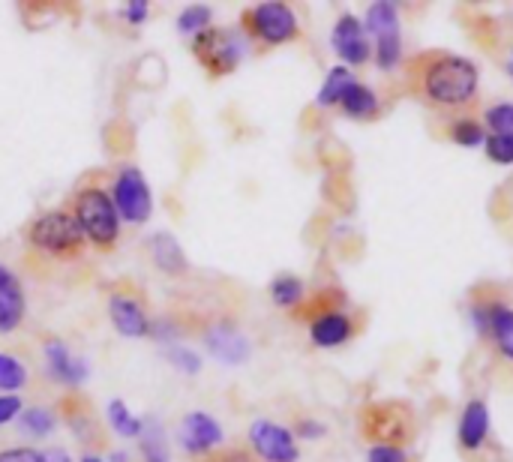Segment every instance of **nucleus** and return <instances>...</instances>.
<instances>
[{"label":"nucleus","instance_id":"f257e3e1","mask_svg":"<svg viewBox=\"0 0 513 462\" xmlns=\"http://www.w3.org/2000/svg\"><path fill=\"white\" fill-rule=\"evenodd\" d=\"M477 66L468 57H435L423 72V90L435 105H465L477 93Z\"/></svg>","mask_w":513,"mask_h":462},{"label":"nucleus","instance_id":"f03ea898","mask_svg":"<svg viewBox=\"0 0 513 462\" xmlns=\"http://www.w3.org/2000/svg\"><path fill=\"white\" fill-rule=\"evenodd\" d=\"M75 219L96 246H111L120 234V216L108 192L102 189H84L75 201Z\"/></svg>","mask_w":513,"mask_h":462},{"label":"nucleus","instance_id":"7ed1b4c3","mask_svg":"<svg viewBox=\"0 0 513 462\" xmlns=\"http://www.w3.org/2000/svg\"><path fill=\"white\" fill-rule=\"evenodd\" d=\"M114 207H117V216L132 222V225H141L150 219L153 213V192L144 180V174L138 168H123L114 180V195H111Z\"/></svg>","mask_w":513,"mask_h":462},{"label":"nucleus","instance_id":"20e7f679","mask_svg":"<svg viewBox=\"0 0 513 462\" xmlns=\"http://www.w3.org/2000/svg\"><path fill=\"white\" fill-rule=\"evenodd\" d=\"M81 237H84V231H81L78 219L63 210L42 213L30 225V243L45 252H72V249H78Z\"/></svg>","mask_w":513,"mask_h":462},{"label":"nucleus","instance_id":"39448f33","mask_svg":"<svg viewBox=\"0 0 513 462\" xmlns=\"http://www.w3.org/2000/svg\"><path fill=\"white\" fill-rule=\"evenodd\" d=\"M246 21H249L252 33L267 45H282V42H291L297 36L294 9L288 3H279V0H267V3L252 6Z\"/></svg>","mask_w":513,"mask_h":462},{"label":"nucleus","instance_id":"423d86ee","mask_svg":"<svg viewBox=\"0 0 513 462\" xmlns=\"http://www.w3.org/2000/svg\"><path fill=\"white\" fill-rule=\"evenodd\" d=\"M249 444L264 462H297V438L288 426L273 420H252L249 426Z\"/></svg>","mask_w":513,"mask_h":462},{"label":"nucleus","instance_id":"0eeeda50","mask_svg":"<svg viewBox=\"0 0 513 462\" xmlns=\"http://www.w3.org/2000/svg\"><path fill=\"white\" fill-rule=\"evenodd\" d=\"M195 51L219 75V72H231L243 60L246 39L234 30H204L195 36Z\"/></svg>","mask_w":513,"mask_h":462},{"label":"nucleus","instance_id":"6e6552de","mask_svg":"<svg viewBox=\"0 0 513 462\" xmlns=\"http://www.w3.org/2000/svg\"><path fill=\"white\" fill-rule=\"evenodd\" d=\"M330 45L333 51L348 63V66H360L369 60L372 54V42L363 30V21L351 12L339 15V21L333 24V33H330Z\"/></svg>","mask_w":513,"mask_h":462},{"label":"nucleus","instance_id":"1a4fd4ad","mask_svg":"<svg viewBox=\"0 0 513 462\" xmlns=\"http://www.w3.org/2000/svg\"><path fill=\"white\" fill-rule=\"evenodd\" d=\"M204 342H207V351H210L219 363H225V366H240V363H246L249 354H252V345H249L246 333H240V330H237L234 324H228V321L213 324V327L207 330Z\"/></svg>","mask_w":513,"mask_h":462},{"label":"nucleus","instance_id":"9d476101","mask_svg":"<svg viewBox=\"0 0 513 462\" xmlns=\"http://www.w3.org/2000/svg\"><path fill=\"white\" fill-rule=\"evenodd\" d=\"M42 351H45V369L51 372L54 381L69 384V387L84 384V378H87V372H90V369H87V360H84V357H75V354L66 348V342L48 339Z\"/></svg>","mask_w":513,"mask_h":462},{"label":"nucleus","instance_id":"9b49d317","mask_svg":"<svg viewBox=\"0 0 513 462\" xmlns=\"http://www.w3.org/2000/svg\"><path fill=\"white\" fill-rule=\"evenodd\" d=\"M177 438H180L183 450H189V453H204V450H210V447H216V444L222 441V426H219L207 411H189V414L180 420Z\"/></svg>","mask_w":513,"mask_h":462},{"label":"nucleus","instance_id":"f8f14e48","mask_svg":"<svg viewBox=\"0 0 513 462\" xmlns=\"http://www.w3.org/2000/svg\"><path fill=\"white\" fill-rule=\"evenodd\" d=\"M456 438L462 450H480L489 438V405L483 399H468L459 423H456Z\"/></svg>","mask_w":513,"mask_h":462},{"label":"nucleus","instance_id":"ddd939ff","mask_svg":"<svg viewBox=\"0 0 513 462\" xmlns=\"http://www.w3.org/2000/svg\"><path fill=\"white\" fill-rule=\"evenodd\" d=\"M108 315H111V324L117 333L129 336V339H138V336H147L150 333V318L147 312L141 309L138 300L126 297V294H114L108 300Z\"/></svg>","mask_w":513,"mask_h":462},{"label":"nucleus","instance_id":"4468645a","mask_svg":"<svg viewBox=\"0 0 513 462\" xmlns=\"http://www.w3.org/2000/svg\"><path fill=\"white\" fill-rule=\"evenodd\" d=\"M351 333H354V324L339 309H327V312L315 315L312 324H309V339L318 348H339L342 342L351 339Z\"/></svg>","mask_w":513,"mask_h":462},{"label":"nucleus","instance_id":"2eb2a0df","mask_svg":"<svg viewBox=\"0 0 513 462\" xmlns=\"http://www.w3.org/2000/svg\"><path fill=\"white\" fill-rule=\"evenodd\" d=\"M150 258H153V264H156L162 273H174V276H177V273L186 270V255H183L177 237L168 234V231H156V234L150 237Z\"/></svg>","mask_w":513,"mask_h":462},{"label":"nucleus","instance_id":"dca6fc26","mask_svg":"<svg viewBox=\"0 0 513 462\" xmlns=\"http://www.w3.org/2000/svg\"><path fill=\"white\" fill-rule=\"evenodd\" d=\"M486 333L495 339L498 354L513 363V306L489 303V330Z\"/></svg>","mask_w":513,"mask_h":462},{"label":"nucleus","instance_id":"f3484780","mask_svg":"<svg viewBox=\"0 0 513 462\" xmlns=\"http://www.w3.org/2000/svg\"><path fill=\"white\" fill-rule=\"evenodd\" d=\"M363 30L366 36L378 39V36H390L399 33V9L390 0H375L369 3L366 15H363Z\"/></svg>","mask_w":513,"mask_h":462},{"label":"nucleus","instance_id":"a211bd4d","mask_svg":"<svg viewBox=\"0 0 513 462\" xmlns=\"http://www.w3.org/2000/svg\"><path fill=\"white\" fill-rule=\"evenodd\" d=\"M339 108H342L348 117H354V120L372 117V114L378 111V93H375L372 87H366V84L354 81V84L342 93Z\"/></svg>","mask_w":513,"mask_h":462},{"label":"nucleus","instance_id":"6ab92c4d","mask_svg":"<svg viewBox=\"0 0 513 462\" xmlns=\"http://www.w3.org/2000/svg\"><path fill=\"white\" fill-rule=\"evenodd\" d=\"M354 81H357V78H354V72H351L348 66H333V69H327V75H324V84H321V90H318L315 102H318L321 108L339 105L342 93H345V90H348Z\"/></svg>","mask_w":513,"mask_h":462},{"label":"nucleus","instance_id":"aec40b11","mask_svg":"<svg viewBox=\"0 0 513 462\" xmlns=\"http://www.w3.org/2000/svg\"><path fill=\"white\" fill-rule=\"evenodd\" d=\"M141 450H144V462H168L165 432L156 417L141 420Z\"/></svg>","mask_w":513,"mask_h":462},{"label":"nucleus","instance_id":"412c9836","mask_svg":"<svg viewBox=\"0 0 513 462\" xmlns=\"http://www.w3.org/2000/svg\"><path fill=\"white\" fill-rule=\"evenodd\" d=\"M105 417H108V426H111L120 438H138V435H141V417H135V414L126 408L123 399H111Z\"/></svg>","mask_w":513,"mask_h":462},{"label":"nucleus","instance_id":"4be33fe9","mask_svg":"<svg viewBox=\"0 0 513 462\" xmlns=\"http://www.w3.org/2000/svg\"><path fill=\"white\" fill-rule=\"evenodd\" d=\"M24 318V294L21 285L3 288L0 291V333H9L21 324Z\"/></svg>","mask_w":513,"mask_h":462},{"label":"nucleus","instance_id":"5701e85b","mask_svg":"<svg viewBox=\"0 0 513 462\" xmlns=\"http://www.w3.org/2000/svg\"><path fill=\"white\" fill-rule=\"evenodd\" d=\"M303 282L294 276V273H279L273 282H270V300L282 309H291L303 300Z\"/></svg>","mask_w":513,"mask_h":462},{"label":"nucleus","instance_id":"b1692460","mask_svg":"<svg viewBox=\"0 0 513 462\" xmlns=\"http://www.w3.org/2000/svg\"><path fill=\"white\" fill-rule=\"evenodd\" d=\"M213 21V9L207 3H195V6H186L180 15H177V30L183 36H198L210 27Z\"/></svg>","mask_w":513,"mask_h":462},{"label":"nucleus","instance_id":"393cba45","mask_svg":"<svg viewBox=\"0 0 513 462\" xmlns=\"http://www.w3.org/2000/svg\"><path fill=\"white\" fill-rule=\"evenodd\" d=\"M162 354H165V360H168L177 372H183V375H198V372H201V354L192 351V348H186V345H180V342L162 345Z\"/></svg>","mask_w":513,"mask_h":462},{"label":"nucleus","instance_id":"a878e982","mask_svg":"<svg viewBox=\"0 0 513 462\" xmlns=\"http://www.w3.org/2000/svg\"><path fill=\"white\" fill-rule=\"evenodd\" d=\"M372 57L378 63V69H396V63L402 60V36L399 33H390V36H378L375 39V48H372Z\"/></svg>","mask_w":513,"mask_h":462},{"label":"nucleus","instance_id":"bb28decb","mask_svg":"<svg viewBox=\"0 0 513 462\" xmlns=\"http://www.w3.org/2000/svg\"><path fill=\"white\" fill-rule=\"evenodd\" d=\"M27 384V369L15 354L0 351V390H21Z\"/></svg>","mask_w":513,"mask_h":462},{"label":"nucleus","instance_id":"cd10ccee","mask_svg":"<svg viewBox=\"0 0 513 462\" xmlns=\"http://www.w3.org/2000/svg\"><path fill=\"white\" fill-rule=\"evenodd\" d=\"M57 426V420H54V414L48 411V408H24L21 411V429L27 432V435H33V438H42V435H48L51 429Z\"/></svg>","mask_w":513,"mask_h":462},{"label":"nucleus","instance_id":"c85d7f7f","mask_svg":"<svg viewBox=\"0 0 513 462\" xmlns=\"http://www.w3.org/2000/svg\"><path fill=\"white\" fill-rule=\"evenodd\" d=\"M450 138L459 144V147H480L486 144V126H480L477 120H456L450 126Z\"/></svg>","mask_w":513,"mask_h":462},{"label":"nucleus","instance_id":"c756f323","mask_svg":"<svg viewBox=\"0 0 513 462\" xmlns=\"http://www.w3.org/2000/svg\"><path fill=\"white\" fill-rule=\"evenodd\" d=\"M486 126L492 135H510L513 138V102H498L486 111Z\"/></svg>","mask_w":513,"mask_h":462},{"label":"nucleus","instance_id":"7c9ffc66","mask_svg":"<svg viewBox=\"0 0 513 462\" xmlns=\"http://www.w3.org/2000/svg\"><path fill=\"white\" fill-rule=\"evenodd\" d=\"M486 156L498 165H513V138L510 135H489L486 138Z\"/></svg>","mask_w":513,"mask_h":462},{"label":"nucleus","instance_id":"2f4dec72","mask_svg":"<svg viewBox=\"0 0 513 462\" xmlns=\"http://www.w3.org/2000/svg\"><path fill=\"white\" fill-rule=\"evenodd\" d=\"M366 462H405V453L396 444H372Z\"/></svg>","mask_w":513,"mask_h":462},{"label":"nucleus","instance_id":"473e14b6","mask_svg":"<svg viewBox=\"0 0 513 462\" xmlns=\"http://www.w3.org/2000/svg\"><path fill=\"white\" fill-rule=\"evenodd\" d=\"M21 411H24V405H21V399L15 393H0V426L21 417Z\"/></svg>","mask_w":513,"mask_h":462},{"label":"nucleus","instance_id":"72a5a7b5","mask_svg":"<svg viewBox=\"0 0 513 462\" xmlns=\"http://www.w3.org/2000/svg\"><path fill=\"white\" fill-rule=\"evenodd\" d=\"M0 462H45V459L33 447H9V450H0Z\"/></svg>","mask_w":513,"mask_h":462},{"label":"nucleus","instance_id":"f704fd0d","mask_svg":"<svg viewBox=\"0 0 513 462\" xmlns=\"http://www.w3.org/2000/svg\"><path fill=\"white\" fill-rule=\"evenodd\" d=\"M324 432H327L324 423H318V420H312V417H303V420L297 423V432H294V435H300V438H306V441H318V438H324Z\"/></svg>","mask_w":513,"mask_h":462},{"label":"nucleus","instance_id":"c9c22d12","mask_svg":"<svg viewBox=\"0 0 513 462\" xmlns=\"http://www.w3.org/2000/svg\"><path fill=\"white\" fill-rule=\"evenodd\" d=\"M123 15H126L129 24H141L147 18V0H129L126 9H123Z\"/></svg>","mask_w":513,"mask_h":462},{"label":"nucleus","instance_id":"e433bc0d","mask_svg":"<svg viewBox=\"0 0 513 462\" xmlns=\"http://www.w3.org/2000/svg\"><path fill=\"white\" fill-rule=\"evenodd\" d=\"M42 459H45V462H72V456H69L63 447H48V450L42 453Z\"/></svg>","mask_w":513,"mask_h":462},{"label":"nucleus","instance_id":"4c0bfd02","mask_svg":"<svg viewBox=\"0 0 513 462\" xmlns=\"http://www.w3.org/2000/svg\"><path fill=\"white\" fill-rule=\"evenodd\" d=\"M12 285H18V279H15V276L0 264V291H3V288H12Z\"/></svg>","mask_w":513,"mask_h":462},{"label":"nucleus","instance_id":"58836bf2","mask_svg":"<svg viewBox=\"0 0 513 462\" xmlns=\"http://www.w3.org/2000/svg\"><path fill=\"white\" fill-rule=\"evenodd\" d=\"M81 462H102V459H99V456H93V453H87V456H84Z\"/></svg>","mask_w":513,"mask_h":462},{"label":"nucleus","instance_id":"ea45409f","mask_svg":"<svg viewBox=\"0 0 513 462\" xmlns=\"http://www.w3.org/2000/svg\"><path fill=\"white\" fill-rule=\"evenodd\" d=\"M510 75H513V63H510Z\"/></svg>","mask_w":513,"mask_h":462},{"label":"nucleus","instance_id":"a19ab883","mask_svg":"<svg viewBox=\"0 0 513 462\" xmlns=\"http://www.w3.org/2000/svg\"><path fill=\"white\" fill-rule=\"evenodd\" d=\"M510 57H513V54H510Z\"/></svg>","mask_w":513,"mask_h":462}]
</instances>
